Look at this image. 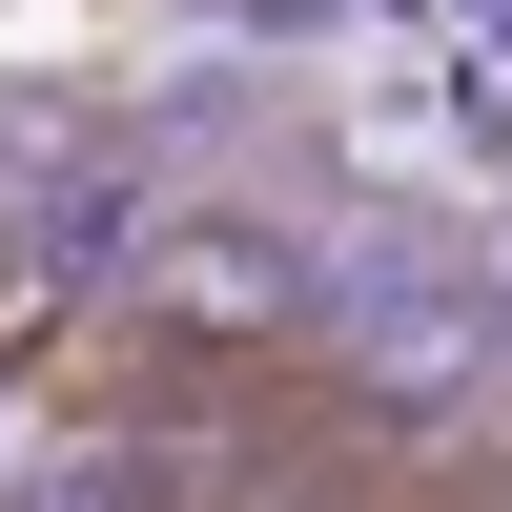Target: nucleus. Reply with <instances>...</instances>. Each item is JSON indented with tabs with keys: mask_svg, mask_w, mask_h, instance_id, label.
<instances>
[{
	"mask_svg": "<svg viewBox=\"0 0 512 512\" xmlns=\"http://www.w3.org/2000/svg\"><path fill=\"white\" fill-rule=\"evenodd\" d=\"M328 246L267 226V205H164L123 246V349H185V369H308L328 349Z\"/></svg>",
	"mask_w": 512,
	"mask_h": 512,
	"instance_id": "f257e3e1",
	"label": "nucleus"
},
{
	"mask_svg": "<svg viewBox=\"0 0 512 512\" xmlns=\"http://www.w3.org/2000/svg\"><path fill=\"white\" fill-rule=\"evenodd\" d=\"M451 62H472V103H512V0H451Z\"/></svg>",
	"mask_w": 512,
	"mask_h": 512,
	"instance_id": "f03ea898",
	"label": "nucleus"
}]
</instances>
